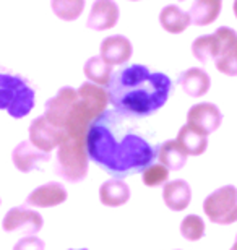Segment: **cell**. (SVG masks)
<instances>
[{
	"label": "cell",
	"mask_w": 237,
	"mask_h": 250,
	"mask_svg": "<svg viewBox=\"0 0 237 250\" xmlns=\"http://www.w3.org/2000/svg\"><path fill=\"white\" fill-rule=\"evenodd\" d=\"M88 158L115 179L143 172L156 159V145L135 117L106 109L85 137Z\"/></svg>",
	"instance_id": "cell-1"
},
{
	"label": "cell",
	"mask_w": 237,
	"mask_h": 250,
	"mask_svg": "<svg viewBox=\"0 0 237 250\" xmlns=\"http://www.w3.org/2000/svg\"><path fill=\"white\" fill-rule=\"evenodd\" d=\"M106 91L115 111L145 119L168 103L172 82L166 73L151 72L146 65L133 63L112 73Z\"/></svg>",
	"instance_id": "cell-2"
},
{
	"label": "cell",
	"mask_w": 237,
	"mask_h": 250,
	"mask_svg": "<svg viewBox=\"0 0 237 250\" xmlns=\"http://www.w3.org/2000/svg\"><path fill=\"white\" fill-rule=\"evenodd\" d=\"M36 93L20 75L0 72V111H7L13 119L26 117L34 107Z\"/></svg>",
	"instance_id": "cell-3"
},
{
	"label": "cell",
	"mask_w": 237,
	"mask_h": 250,
	"mask_svg": "<svg viewBox=\"0 0 237 250\" xmlns=\"http://www.w3.org/2000/svg\"><path fill=\"white\" fill-rule=\"evenodd\" d=\"M88 153L85 138L67 135L59 145L57 159H55V174L65 181L77 184L82 182L88 174Z\"/></svg>",
	"instance_id": "cell-4"
},
{
	"label": "cell",
	"mask_w": 237,
	"mask_h": 250,
	"mask_svg": "<svg viewBox=\"0 0 237 250\" xmlns=\"http://www.w3.org/2000/svg\"><path fill=\"white\" fill-rule=\"evenodd\" d=\"M203 211L215 224H234L237 221V188L224 186L215 190L205 198Z\"/></svg>",
	"instance_id": "cell-5"
},
{
	"label": "cell",
	"mask_w": 237,
	"mask_h": 250,
	"mask_svg": "<svg viewBox=\"0 0 237 250\" xmlns=\"http://www.w3.org/2000/svg\"><path fill=\"white\" fill-rule=\"evenodd\" d=\"M77 99H78V91L75 88L72 86L60 88L57 94L46 103V114H44V117L50 124H54L55 127L64 130Z\"/></svg>",
	"instance_id": "cell-6"
},
{
	"label": "cell",
	"mask_w": 237,
	"mask_h": 250,
	"mask_svg": "<svg viewBox=\"0 0 237 250\" xmlns=\"http://www.w3.org/2000/svg\"><path fill=\"white\" fill-rule=\"evenodd\" d=\"M64 137V130L50 124L44 116L34 119L29 125V142L44 153H50L54 148H57Z\"/></svg>",
	"instance_id": "cell-7"
},
{
	"label": "cell",
	"mask_w": 237,
	"mask_h": 250,
	"mask_svg": "<svg viewBox=\"0 0 237 250\" xmlns=\"http://www.w3.org/2000/svg\"><path fill=\"white\" fill-rule=\"evenodd\" d=\"M221 39V52L215 59L216 68L228 77H237V33L229 26H221L215 31Z\"/></svg>",
	"instance_id": "cell-8"
},
{
	"label": "cell",
	"mask_w": 237,
	"mask_h": 250,
	"mask_svg": "<svg viewBox=\"0 0 237 250\" xmlns=\"http://www.w3.org/2000/svg\"><path fill=\"white\" fill-rule=\"evenodd\" d=\"M221 122H223V114L213 103H200L189 109L187 124L194 125L195 128L201 130L206 135L216 132Z\"/></svg>",
	"instance_id": "cell-9"
},
{
	"label": "cell",
	"mask_w": 237,
	"mask_h": 250,
	"mask_svg": "<svg viewBox=\"0 0 237 250\" xmlns=\"http://www.w3.org/2000/svg\"><path fill=\"white\" fill-rule=\"evenodd\" d=\"M120 10L114 0H94L86 26L93 31H108L119 21Z\"/></svg>",
	"instance_id": "cell-10"
},
{
	"label": "cell",
	"mask_w": 237,
	"mask_h": 250,
	"mask_svg": "<svg viewBox=\"0 0 237 250\" xmlns=\"http://www.w3.org/2000/svg\"><path fill=\"white\" fill-rule=\"evenodd\" d=\"M133 54L132 42L122 34H112L104 38L99 47V57L109 65H125Z\"/></svg>",
	"instance_id": "cell-11"
},
{
	"label": "cell",
	"mask_w": 237,
	"mask_h": 250,
	"mask_svg": "<svg viewBox=\"0 0 237 250\" xmlns=\"http://www.w3.org/2000/svg\"><path fill=\"white\" fill-rule=\"evenodd\" d=\"M177 83L190 98H201L210 91L211 78L203 68L192 67L179 75Z\"/></svg>",
	"instance_id": "cell-12"
},
{
	"label": "cell",
	"mask_w": 237,
	"mask_h": 250,
	"mask_svg": "<svg viewBox=\"0 0 237 250\" xmlns=\"http://www.w3.org/2000/svg\"><path fill=\"white\" fill-rule=\"evenodd\" d=\"M175 142L187 153V156H200L208 148V135L203 133L198 128H195L194 125L185 124L179 130Z\"/></svg>",
	"instance_id": "cell-13"
},
{
	"label": "cell",
	"mask_w": 237,
	"mask_h": 250,
	"mask_svg": "<svg viewBox=\"0 0 237 250\" xmlns=\"http://www.w3.org/2000/svg\"><path fill=\"white\" fill-rule=\"evenodd\" d=\"M3 228L7 231H13V229H23L28 234L38 232L43 228V218L41 214L26 208H15L8 211L7 218L3 221Z\"/></svg>",
	"instance_id": "cell-14"
},
{
	"label": "cell",
	"mask_w": 237,
	"mask_h": 250,
	"mask_svg": "<svg viewBox=\"0 0 237 250\" xmlns=\"http://www.w3.org/2000/svg\"><path fill=\"white\" fill-rule=\"evenodd\" d=\"M163 200L169 209H172V211H182V209H185L190 205L192 188L182 179L166 182L163 188Z\"/></svg>",
	"instance_id": "cell-15"
},
{
	"label": "cell",
	"mask_w": 237,
	"mask_h": 250,
	"mask_svg": "<svg viewBox=\"0 0 237 250\" xmlns=\"http://www.w3.org/2000/svg\"><path fill=\"white\" fill-rule=\"evenodd\" d=\"M67 200V190L64 188L62 184L59 182H49L46 186L36 188L29 195L26 203L31 207H57V205L64 203Z\"/></svg>",
	"instance_id": "cell-16"
},
{
	"label": "cell",
	"mask_w": 237,
	"mask_h": 250,
	"mask_svg": "<svg viewBox=\"0 0 237 250\" xmlns=\"http://www.w3.org/2000/svg\"><path fill=\"white\" fill-rule=\"evenodd\" d=\"M49 159H50V154L38 149L31 142H22L13 151L15 166L23 172L33 171V169H36L38 163L49 161Z\"/></svg>",
	"instance_id": "cell-17"
},
{
	"label": "cell",
	"mask_w": 237,
	"mask_h": 250,
	"mask_svg": "<svg viewBox=\"0 0 237 250\" xmlns=\"http://www.w3.org/2000/svg\"><path fill=\"white\" fill-rule=\"evenodd\" d=\"M159 24L164 31L171 34H180L192 24L189 12H184L177 5H166L159 12Z\"/></svg>",
	"instance_id": "cell-18"
},
{
	"label": "cell",
	"mask_w": 237,
	"mask_h": 250,
	"mask_svg": "<svg viewBox=\"0 0 237 250\" xmlns=\"http://www.w3.org/2000/svg\"><path fill=\"white\" fill-rule=\"evenodd\" d=\"M156 159H159V163L169 171H180L187 163V153L179 146L175 140H168L156 145Z\"/></svg>",
	"instance_id": "cell-19"
},
{
	"label": "cell",
	"mask_w": 237,
	"mask_h": 250,
	"mask_svg": "<svg viewBox=\"0 0 237 250\" xmlns=\"http://www.w3.org/2000/svg\"><path fill=\"white\" fill-rule=\"evenodd\" d=\"M130 198V188L122 179H112L106 181L99 188V200L104 207L115 208L122 207Z\"/></svg>",
	"instance_id": "cell-20"
},
{
	"label": "cell",
	"mask_w": 237,
	"mask_h": 250,
	"mask_svg": "<svg viewBox=\"0 0 237 250\" xmlns=\"http://www.w3.org/2000/svg\"><path fill=\"white\" fill-rule=\"evenodd\" d=\"M221 0H195L190 7V20L192 24L196 26H208L216 21L221 13Z\"/></svg>",
	"instance_id": "cell-21"
},
{
	"label": "cell",
	"mask_w": 237,
	"mask_h": 250,
	"mask_svg": "<svg viewBox=\"0 0 237 250\" xmlns=\"http://www.w3.org/2000/svg\"><path fill=\"white\" fill-rule=\"evenodd\" d=\"M221 39L216 33L213 34H203L196 38L192 42V54L200 63H208L210 61H215L221 52Z\"/></svg>",
	"instance_id": "cell-22"
},
{
	"label": "cell",
	"mask_w": 237,
	"mask_h": 250,
	"mask_svg": "<svg viewBox=\"0 0 237 250\" xmlns=\"http://www.w3.org/2000/svg\"><path fill=\"white\" fill-rule=\"evenodd\" d=\"M83 72L88 82L98 84V86H108L109 80L112 77V65L104 62L99 56L89 57L85 63Z\"/></svg>",
	"instance_id": "cell-23"
},
{
	"label": "cell",
	"mask_w": 237,
	"mask_h": 250,
	"mask_svg": "<svg viewBox=\"0 0 237 250\" xmlns=\"http://www.w3.org/2000/svg\"><path fill=\"white\" fill-rule=\"evenodd\" d=\"M86 0H50L54 15L64 21H75L82 17Z\"/></svg>",
	"instance_id": "cell-24"
},
{
	"label": "cell",
	"mask_w": 237,
	"mask_h": 250,
	"mask_svg": "<svg viewBox=\"0 0 237 250\" xmlns=\"http://www.w3.org/2000/svg\"><path fill=\"white\" fill-rule=\"evenodd\" d=\"M180 234L187 241H198L205 236V221L196 214H189L180 223Z\"/></svg>",
	"instance_id": "cell-25"
},
{
	"label": "cell",
	"mask_w": 237,
	"mask_h": 250,
	"mask_svg": "<svg viewBox=\"0 0 237 250\" xmlns=\"http://www.w3.org/2000/svg\"><path fill=\"white\" fill-rule=\"evenodd\" d=\"M143 174V184L146 187H159L164 186L169 179V169L163 164H150L148 167L142 172Z\"/></svg>",
	"instance_id": "cell-26"
},
{
	"label": "cell",
	"mask_w": 237,
	"mask_h": 250,
	"mask_svg": "<svg viewBox=\"0 0 237 250\" xmlns=\"http://www.w3.org/2000/svg\"><path fill=\"white\" fill-rule=\"evenodd\" d=\"M15 250H44V242L41 239L29 236V237L22 239V241L15 246Z\"/></svg>",
	"instance_id": "cell-27"
},
{
	"label": "cell",
	"mask_w": 237,
	"mask_h": 250,
	"mask_svg": "<svg viewBox=\"0 0 237 250\" xmlns=\"http://www.w3.org/2000/svg\"><path fill=\"white\" fill-rule=\"evenodd\" d=\"M233 10H234V15H236V18H237V0H234V5H233Z\"/></svg>",
	"instance_id": "cell-28"
},
{
	"label": "cell",
	"mask_w": 237,
	"mask_h": 250,
	"mask_svg": "<svg viewBox=\"0 0 237 250\" xmlns=\"http://www.w3.org/2000/svg\"><path fill=\"white\" fill-rule=\"evenodd\" d=\"M231 250H237V241L234 242V246H233V249H231Z\"/></svg>",
	"instance_id": "cell-29"
},
{
	"label": "cell",
	"mask_w": 237,
	"mask_h": 250,
	"mask_svg": "<svg viewBox=\"0 0 237 250\" xmlns=\"http://www.w3.org/2000/svg\"><path fill=\"white\" fill-rule=\"evenodd\" d=\"M70 250H88V249H70Z\"/></svg>",
	"instance_id": "cell-30"
},
{
	"label": "cell",
	"mask_w": 237,
	"mask_h": 250,
	"mask_svg": "<svg viewBox=\"0 0 237 250\" xmlns=\"http://www.w3.org/2000/svg\"><path fill=\"white\" fill-rule=\"evenodd\" d=\"M130 2H138V0H130Z\"/></svg>",
	"instance_id": "cell-31"
},
{
	"label": "cell",
	"mask_w": 237,
	"mask_h": 250,
	"mask_svg": "<svg viewBox=\"0 0 237 250\" xmlns=\"http://www.w3.org/2000/svg\"><path fill=\"white\" fill-rule=\"evenodd\" d=\"M236 241H237V236H236Z\"/></svg>",
	"instance_id": "cell-32"
},
{
	"label": "cell",
	"mask_w": 237,
	"mask_h": 250,
	"mask_svg": "<svg viewBox=\"0 0 237 250\" xmlns=\"http://www.w3.org/2000/svg\"><path fill=\"white\" fill-rule=\"evenodd\" d=\"M180 2H182V0H180Z\"/></svg>",
	"instance_id": "cell-33"
}]
</instances>
